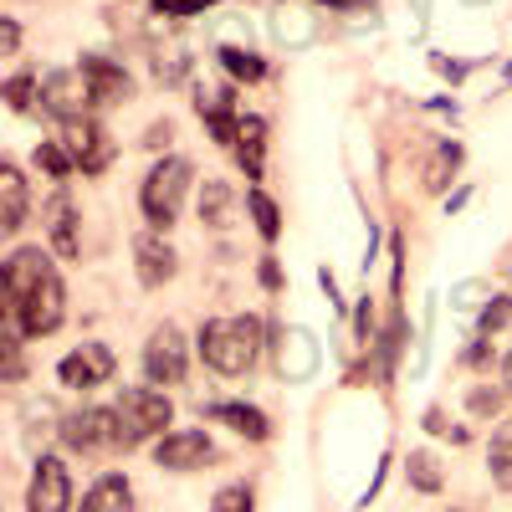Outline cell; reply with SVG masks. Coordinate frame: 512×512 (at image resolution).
<instances>
[{
	"label": "cell",
	"instance_id": "32",
	"mask_svg": "<svg viewBox=\"0 0 512 512\" xmlns=\"http://www.w3.org/2000/svg\"><path fill=\"white\" fill-rule=\"evenodd\" d=\"M0 354H6V384H21L26 364H21V333H16V328L0 338Z\"/></svg>",
	"mask_w": 512,
	"mask_h": 512
},
{
	"label": "cell",
	"instance_id": "24",
	"mask_svg": "<svg viewBox=\"0 0 512 512\" xmlns=\"http://www.w3.org/2000/svg\"><path fill=\"white\" fill-rule=\"evenodd\" d=\"M246 216H251L256 236H262L267 246L282 236V210H277V200H272L267 190H246Z\"/></svg>",
	"mask_w": 512,
	"mask_h": 512
},
{
	"label": "cell",
	"instance_id": "20",
	"mask_svg": "<svg viewBox=\"0 0 512 512\" xmlns=\"http://www.w3.org/2000/svg\"><path fill=\"white\" fill-rule=\"evenodd\" d=\"M82 512H134V487L123 472H103L88 492H82Z\"/></svg>",
	"mask_w": 512,
	"mask_h": 512
},
{
	"label": "cell",
	"instance_id": "39",
	"mask_svg": "<svg viewBox=\"0 0 512 512\" xmlns=\"http://www.w3.org/2000/svg\"><path fill=\"white\" fill-rule=\"evenodd\" d=\"M466 364H472V369H487L492 364V338L487 333H477V344L466 349Z\"/></svg>",
	"mask_w": 512,
	"mask_h": 512
},
{
	"label": "cell",
	"instance_id": "14",
	"mask_svg": "<svg viewBox=\"0 0 512 512\" xmlns=\"http://www.w3.org/2000/svg\"><path fill=\"white\" fill-rule=\"evenodd\" d=\"M195 113L205 118V128H210V139L216 144H236V134H241V108H236V88H195Z\"/></svg>",
	"mask_w": 512,
	"mask_h": 512
},
{
	"label": "cell",
	"instance_id": "29",
	"mask_svg": "<svg viewBox=\"0 0 512 512\" xmlns=\"http://www.w3.org/2000/svg\"><path fill=\"white\" fill-rule=\"evenodd\" d=\"M507 405V390H492V384H477V390H466V410L477 420H497Z\"/></svg>",
	"mask_w": 512,
	"mask_h": 512
},
{
	"label": "cell",
	"instance_id": "4",
	"mask_svg": "<svg viewBox=\"0 0 512 512\" xmlns=\"http://www.w3.org/2000/svg\"><path fill=\"white\" fill-rule=\"evenodd\" d=\"M57 436L72 456H118L128 451V436H123V420H118V405H82V410H67L57 420Z\"/></svg>",
	"mask_w": 512,
	"mask_h": 512
},
{
	"label": "cell",
	"instance_id": "41",
	"mask_svg": "<svg viewBox=\"0 0 512 512\" xmlns=\"http://www.w3.org/2000/svg\"><path fill=\"white\" fill-rule=\"evenodd\" d=\"M318 6H328V11H364L369 0H318Z\"/></svg>",
	"mask_w": 512,
	"mask_h": 512
},
{
	"label": "cell",
	"instance_id": "42",
	"mask_svg": "<svg viewBox=\"0 0 512 512\" xmlns=\"http://www.w3.org/2000/svg\"><path fill=\"white\" fill-rule=\"evenodd\" d=\"M502 390H507V400H512V349H507V359H502Z\"/></svg>",
	"mask_w": 512,
	"mask_h": 512
},
{
	"label": "cell",
	"instance_id": "21",
	"mask_svg": "<svg viewBox=\"0 0 512 512\" xmlns=\"http://www.w3.org/2000/svg\"><path fill=\"white\" fill-rule=\"evenodd\" d=\"M405 482H410V492H420V497H441L446 492V472H441V456L436 451H410L405 456Z\"/></svg>",
	"mask_w": 512,
	"mask_h": 512
},
{
	"label": "cell",
	"instance_id": "33",
	"mask_svg": "<svg viewBox=\"0 0 512 512\" xmlns=\"http://www.w3.org/2000/svg\"><path fill=\"white\" fill-rule=\"evenodd\" d=\"M154 72H159V82H180V77L190 72V57H185V52H169V57L154 62Z\"/></svg>",
	"mask_w": 512,
	"mask_h": 512
},
{
	"label": "cell",
	"instance_id": "9",
	"mask_svg": "<svg viewBox=\"0 0 512 512\" xmlns=\"http://www.w3.org/2000/svg\"><path fill=\"white\" fill-rule=\"evenodd\" d=\"M57 139H62L67 154L77 159V175H103V169L113 164V139H108V128H103L93 113L62 123V134H57Z\"/></svg>",
	"mask_w": 512,
	"mask_h": 512
},
{
	"label": "cell",
	"instance_id": "28",
	"mask_svg": "<svg viewBox=\"0 0 512 512\" xmlns=\"http://www.w3.org/2000/svg\"><path fill=\"white\" fill-rule=\"evenodd\" d=\"M6 103H11L16 113H31V108L41 103V77H31V72L6 77Z\"/></svg>",
	"mask_w": 512,
	"mask_h": 512
},
{
	"label": "cell",
	"instance_id": "18",
	"mask_svg": "<svg viewBox=\"0 0 512 512\" xmlns=\"http://www.w3.org/2000/svg\"><path fill=\"white\" fill-rule=\"evenodd\" d=\"M231 149H236L241 175H246V180H262V169H267V118H262V113H246Z\"/></svg>",
	"mask_w": 512,
	"mask_h": 512
},
{
	"label": "cell",
	"instance_id": "37",
	"mask_svg": "<svg viewBox=\"0 0 512 512\" xmlns=\"http://www.w3.org/2000/svg\"><path fill=\"white\" fill-rule=\"evenodd\" d=\"M169 139H175V123H169V118L149 123V134H144V144H149V149H169Z\"/></svg>",
	"mask_w": 512,
	"mask_h": 512
},
{
	"label": "cell",
	"instance_id": "2",
	"mask_svg": "<svg viewBox=\"0 0 512 512\" xmlns=\"http://www.w3.org/2000/svg\"><path fill=\"white\" fill-rule=\"evenodd\" d=\"M195 338H200L205 369L236 379V374H246L256 359H262L267 328H262V318H256V313H236V318H205Z\"/></svg>",
	"mask_w": 512,
	"mask_h": 512
},
{
	"label": "cell",
	"instance_id": "43",
	"mask_svg": "<svg viewBox=\"0 0 512 512\" xmlns=\"http://www.w3.org/2000/svg\"><path fill=\"white\" fill-rule=\"evenodd\" d=\"M502 82H507V88H512V62H507V67H502Z\"/></svg>",
	"mask_w": 512,
	"mask_h": 512
},
{
	"label": "cell",
	"instance_id": "27",
	"mask_svg": "<svg viewBox=\"0 0 512 512\" xmlns=\"http://www.w3.org/2000/svg\"><path fill=\"white\" fill-rule=\"evenodd\" d=\"M221 67H226L236 82H262V77H267V62L256 57V52H246V47H221Z\"/></svg>",
	"mask_w": 512,
	"mask_h": 512
},
{
	"label": "cell",
	"instance_id": "19",
	"mask_svg": "<svg viewBox=\"0 0 512 512\" xmlns=\"http://www.w3.org/2000/svg\"><path fill=\"white\" fill-rule=\"evenodd\" d=\"M456 169H461V144H456V139H441L431 154H425V164H420V190H425V195L451 190Z\"/></svg>",
	"mask_w": 512,
	"mask_h": 512
},
{
	"label": "cell",
	"instance_id": "1",
	"mask_svg": "<svg viewBox=\"0 0 512 512\" xmlns=\"http://www.w3.org/2000/svg\"><path fill=\"white\" fill-rule=\"evenodd\" d=\"M57 251L16 246L0 267V292H6V323L21 338H52L67 318V287L52 262Z\"/></svg>",
	"mask_w": 512,
	"mask_h": 512
},
{
	"label": "cell",
	"instance_id": "26",
	"mask_svg": "<svg viewBox=\"0 0 512 512\" xmlns=\"http://www.w3.org/2000/svg\"><path fill=\"white\" fill-rule=\"evenodd\" d=\"M31 159H36V169H41V175H52L57 185L77 175V159L67 154V144H62V139H47V144H36V154H31Z\"/></svg>",
	"mask_w": 512,
	"mask_h": 512
},
{
	"label": "cell",
	"instance_id": "30",
	"mask_svg": "<svg viewBox=\"0 0 512 512\" xmlns=\"http://www.w3.org/2000/svg\"><path fill=\"white\" fill-rule=\"evenodd\" d=\"M210 512H256V492L246 482H231V487H221L216 497H210Z\"/></svg>",
	"mask_w": 512,
	"mask_h": 512
},
{
	"label": "cell",
	"instance_id": "8",
	"mask_svg": "<svg viewBox=\"0 0 512 512\" xmlns=\"http://www.w3.org/2000/svg\"><path fill=\"white\" fill-rule=\"evenodd\" d=\"M190 374V344H185V333L175 323H159L149 333V344H144V379H154L159 390H169V384H185Z\"/></svg>",
	"mask_w": 512,
	"mask_h": 512
},
{
	"label": "cell",
	"instance_id": "36",
	"mask_svg": "<svg viewBox=\"0 0 512 512\" xmlns=\"http://www.w3.org/2000/svg\"><path fill=\"white\" fill-rule=\"evenodd\" d=\"M21 52V26L6 16V21H0V57H16Z\"/></svg>",
	"mask_w": 512,
	"mask_h": 512
},
{
	"label": "cell",
	"instance_id": "3",
	"mask_svg": "<svg viewBox=\"0 0 512 512\" xmlns=\"http://www.w3.org/2000/svg\"><path fill=\"white\" fill-rule=\"evenodd\" d=\"M190 185H195V164H190V159H180V154L154 159V169H149L144 185H139V210H144V221H149L154 231H169V226L180 221Z\"/></svg>",
	"mask_w": 512,
	"mask_h": 512
},
{
	"label": "cell",
	"instance_id": "16",
	"mask_svg": "<svg viewBox=\"0 0 512 512\" xmlns=\"http://www.w3.org/2000/svg\"><path fill=\"white\" fill-rule=\"evenodd\" d=\"M31 216V190H26V175L16 159H0V231L16 236Z\"/></svg>",
	"mask_w": 512,
	"mask_h": 512
},
{
	"label": "cell",
	"instance_id": "35",
	"mask_svg": "<svg viewBox=\"0 0 512 512\" xmlns=\"http://www.w3.org/2000/svg\"><path fill=\"white\" fill-rule=\"evenodd\" d=\"M256 282H262L267 292H282V267H277V256H262V262H256Z\"/></svg>",
	"mask_w": 512,
	"mask_h": 512
},
{
	"label": "cell",
	"instance_id": "23",
	"mask_svg": "<svg viewBox=\"0 0 512 512\" xmlns=\"http://www.w3.org/2000/svg\"><path fill=\"white\" fill-rule=\"evenodd\" d=\"M200 221L216 226V231L236 221V190L226 180H205V190H200Z\"/></svg>",
	"mask_w": 512,
	"mask_h": 512
},
{
	"label": "cell",
	"instance_id": "13",
	"mask_svg": "<svg viewBox=\"0 0 512 512\" xmlns=\"http://www.w3.org/2000/svg\"><path fill=\"white\" fill-rule=\"evenodd\" d=\"M134 272H139V282H144L149 292H159V287L175 282V272H180V251L169 246L159 231H144V236H134Z\"/></svg>",
	"mask_w": 512,
	"mask_h": 512
},
{
	"label": "cell",
	"instance_id": "6",
	"mask_svg": "<svg viewBox=\"0 0 512 512\" xmlns=\"http://www.w3.org/2000/svg\"><path fill=\"white\" fill-rule=\"evenodd\" d=\"M41 113H52L57 123H72V118L93 113V88H88V77H82V67L41 72Z\"/></svg>",
	"mask_w": 512,
	"mask_h": 512
},
{
	"label": "cell",
	"instance_id": "12",
	"mask_svg": "<svg viewBox=\"0 0 512 512\" xmlns=\"http://www.w3.org/2000/svg\"><path fill=\"white\" fill-rule=\"evenodd\" d=\"M77 67H82V77H88V88H93V108H118V103L134 98V77H128L123 62H113L103 52H88Z\"/></svg>",
	"mask_w": 512,
	"mask_h": 512
},
{
	"label": "cell",
	"instance_id": "7",
	"mask_svg": "<svg viewBox=\"0 0 512 512\" xmlns=\"http://www.w3.org/2000/svg\"><path fill=\"white\" fill-rule=\"evenodd\" d=\"M118 369V354L103 344V338H82V344L72 354H62L57 364V379H62V390H77V395H88L98 390V384H108Z\"/></svg>",
	"mask_w": 512,
	"mask_h": 512
},
{
	"label": "cell",
	"instance_id": "31",
	"mask_svg": "<svg viewBox=\"0 0 512 512\" xmlns=\"http://www.w3.org/2000/svg\"><path fill=\"white\" fill-rule=\"evenodd\" d=\"M507 323H512V297H492V303L482 308V318H477V333L497 338V333H502Z\"/></svg>",
	"mask_w": 512,
	"mask_h": 512
},
{
	"label": "cell",
	"instance_id": "22",
	"mask_svg": "<svg viewBox=\"0 0 512 512\" xmlns=\"http://www.w3.org/2000/svg\"><path fill=\"white\" fill-rule=\"evenodd\" d=\"M313 359H318V349H313V338H308L303 328H292V333L277 338V369H282L287 379H303V374L313 369Z\"/></svg>",
	"mask_w": 512,
	"mask_h": 512
},
{
	"label": "cell",
	"instance_id": "25",
	"mask_svg": "<svg viewBox=\"0 0 512 512\" xmlns=\"http://www.w3.org/2000/svg\"><path fill=\"white\" fill-rule=\"evenodd\" d=\"M487 472L502 492H512V415L492 431V456H487Z\"/></svg>",
	"mask_w": 512,
	"mask_h": 512
},
{
	"label": "cell",
	"instance_id": "40",
	"mask_svg": "<svg viewBox=\"0 0 512 512\" xmlns=\"http://www.w3.org/2000/svg\"><path fill=\"white\" fill-rule=\"evenodd\" d=\"M431 67H436L441 77H451V82H461L466 72H472V62H451V57H431Z\"/></svg>",
	"mask_w": 512,
	"mask_h": 512
},
{
	"label": "cell",
	"instance_id": "38",
	"mask_svg": "<svg viewBox=\"0 0 512 512\" xmlns=\"http://www.w3.org/2000/svg\"><path fill=\"white\" fill-rule=\"evenodd\" d=\"M354 328H359L364 344H374V303H369V292H364V303H359V313H354Z\"/></svg>",
	"mask_w": 512,
	"mask_h": 512
},
{
	"label": "cell",
	"instance_id": "10",
	"mask_svg": "<svg viewBox=\"0 0 512 512\" xmlns=\"http://www.w3.org/2000/svg\"><path fill=\"white\" fill-rule=\"evenodd\" d=\"M72 507V472L67 461L41 451L31 466V487H26V512H67Z\"/></svg>",
	"mask_w": 512,
	"mask_h": 512
},
{
	"label": "cell",
	"instance_id": "44",
	"mask_svg": "<svg viewBox=\"0 0 512 512\" xmlns=\"http://www.w3.org/2000/svg\"><path fill=\"white\" fill-rule=\"evenodd\" d=\"M451 512H461V507H451Z\"/></svg>",
	"mask_w": 512,
	"mask_h": 512
},
{
	"label": "cell",
	"instance_id": "11",
	"mask_svg": "<svg viewBox=\"0 0 512 512\" xmlns=\"http://www.w3.org/2000/svg\"><path fill=\"white\" fill-rule=\"evenodd\" d=\"M216 461H221V451H216V441H210L205 431H169L154 446L159 472H205V466H216Z\"/></svg>",
	"mask_w": 512,
	"mask_h": 512
},
{
	"label": "cell",
	"instance_id": "15",
	"mask_svg": "<svg viewBox=\"0 0 512 512\" xmlns=\"http://www.w3.org/2000/svg\"><path fill=\"white\" fill-rule=\"evenodd\" d=\"M41 226H47V251L57 256H77L82 251V216L67 190H57L47 205H41Z\"/></svg>",
	"mask_w": 512,
	"mask_h": 512
},
{
	"label": "cell",
	"instance_id": "5",
	"mask_svg": "<svg viewBox=\"0 0 512 512\" xmlns=\"http://www.w3.org/2000/svg\"><path fill=\"white\" fill-rule=\"evenodd\" d=\"M118 420H123V436H128V451L154 441V436H169V420H175V405L159 384H134V390H123L118 400Z\"/></svg>",
	"mask_w": 512,
	"mask_h": 512
},
{
	"label": "cell",
	"instance_id": "34",
	"mask_svg": "<svg viewBox=\"0 0 512 512\" xmlns=\"http://www.w3.org/2000/svg\"><path fill=\"white\" fill-rule=\"evenodd\" d=\"M159 11H169V16H200V11H210V6H221V0H154Z\"/></svg>",
	"mask_w": 512,
	"mask_h": 512
},
{
	"label": "cell",
	"instance_id": "17",
	"mask_svg": "<svg viewBox=\"0 0 512 512\" xmlns=\"http://www.w3.org/2000/svg\"><path fill=\"white\" fill-rule=\"evenodd\" d=\"M205 420H221L226 431L246 436V441H267L272 436V420L262 405H246V400H210L205 405Z\"/></svg>",
	"mask_w": 512,
	"mask_h": 512
}]
</instances>
